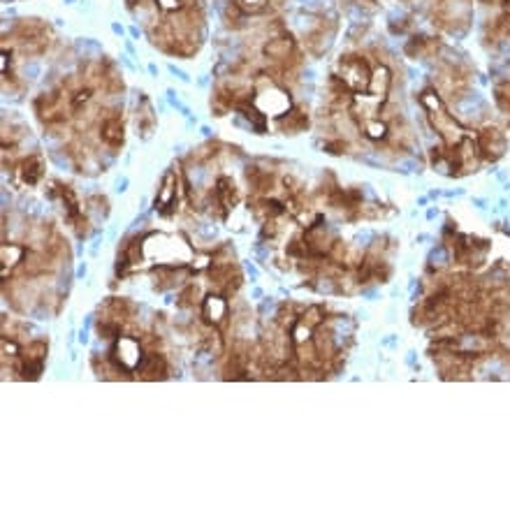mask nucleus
Returning <instances> with one entry per match:
<instances>
[{
    "instance_id": "1",
    "label": "nucleus",
    "mask_w": 510,
    "mask_h": 512,
    "mask_svg": "<svg viewBox=\"0 0 510 512\" xmlns=\"http://www.w3.org/2000/svg\"><path fill=\"white\" fill-rule=\"evenodd\" d=\"M420 102H422V107L427 109L429 121H432V126L436 133H439L441 140L446 142L448 149H455V146L466 137L464 128L455 121L453 114H448V109L443 107V102L439 95H436V91L427 89L420 95Z\"/></svg>"
},
{
    "instance_id": "2",
    "label": "nucleus",
    "mask_w": 510,
    "mask_h": 512,
    "mask_svg": "<svg viewBox=\"0 0 510 512\" xmlns=\"http://www.w3.org/2000/svg\"><path fill=\"white\" fill-rule=\"evenodd\" d=\"M337 72H339V79L341 84L346 86V89H351L355 93H367L369 91V84H371V75L374 72L369 70V63L364 61L362 56H341V61L337 65Z\"/></svg>"
},
{
    "instance_id": "3",
    "label": "nucleus",
    "mask_w": 510,
    "mask_h": 512,
    "mask_svg": "<svg viewBox=\"0 0 510 512\" xmlns=\"http://www.w3.org/2000/svg\"><path fill=\"white\" fill-rule=\"evenodd\" d=\"M19 42L26 54H42L49 45V28L40 19H24L17 28Z\"/></svg>"
},
{
    "instance_id": "4",
    "label": "nucleus",
    "mask_w": 510,
    "mask_h": 512,
    "mask_svg": "<svg viewBox=\"0 0 510 512\" xmlns=\"http://www.w3.org/2000/svg\"><path fill=\"white\" fill-rule=\"evenodd\" d=\"M47 360V341H31L19 355V373L24 380H38Z\"/></svg>"
},
{
    "instance_id": "5",
    "label": "nucleus",
    "mask_w": 510,
    "mask_h": 512,
    "mask_svg": "<svg viewBox=\"0 0 510 512\" xmlns=\"http://www.w3.org/2000/svg\"><path fill=\"white\" fill-rule=\"evenodd\" d=\"M112 360L116 362V367H119L121 371L130 373V371L140 369V364L144 362L140 341L130 339V336H121V339L114 343Z\"/></svg>"
},
{
    "instance_id": "6",
    "label": "nucleus",
    "mask_w": 510,
    "mask_h": 512,
    "mask_svg": "<svg viewBox=\"0 0 510 512\" xmlns=\"http://www.w3.org/2000/svg\"><path fill=\"white\" fill-rule=\"evenodd\" d=\"M35 112L45 123H61L65 121V105L58 93H45L35 100Z\"/></svg>"
},
{
    "instance_id": "7",
    "label": "nucleus",
    "mask_w": 510,
    "mask_h": 512,
    "mask_svg": "<svg viewBox=\"0 0 510 512\" xmlns=\"http://www.w3.org/2000/svg\"><path fill=\"white\" fill-rule=\"evenodd\" d=\"M478 151L480 156H485L487 160H497L504 156L506 151V137L501 135L497 128H485L483 133L478 135Z\"/></svg>"
},
{
    "instance_id": "8",
    "label": "nucleus",
    "mask_w": 510,
    "mask_h": 512,
    "mask_svg": "<svg viewBox=\"0 0 510 512\" xmlns=\"http://www.w3.org/2000/svg\"><path fill=\"white\" fill-rule=\"evenodd\" d=\"M17 177L24 186H38L42 177H45V160L42 156H28L17 165Z\"/></svg>"
},
{
    "instance_id": "9",
    "label": "nucleus",
    "mask_w": 510,
    "mask_h": 512,
    "mask_svg": "<svg viewBox=\"0 0 510 512\" xmlns=\"http://www.w3.org/2000/svg\"><path fill=\"white\" fill-rule=\"evenodd\" d=\"M100 140L105 142L109 149H121L123 142H126V126H123V119L119 114L107 116L100 126Z\"/></svg>"
},
{
    "instance_id": "10",
    "label": "nucleus",
    "mask_w": 510,
    "mask_h": 512,
    "mask_svg": "<svg viewBox=\"0 0 510 512\" xmlns=\"http://www.w3.org/2000/svg\"><path fill=\"white\" fill-rule=\"evenodd\" d=\"M177 204V174L167 172L163 177V184H160L158 197H156V209L160 214H170V209Z\"/></svg>"
},
{
    "instance_id": "11",
    "label": "nucleus",
    "mask_w": 510,
    "mask_h": 512,
    "mask_svg": "<svg viewBox=\"0 0 510 512\" xmlns=\"http://www.w3.org/2000/svg\"><path fill=\"white\" fill-rule=\"evenodd\" d=\"M202 313L211 325L221 327L225 323V318H228V304H225L223 297L211 295L202 302Z\"/></svg>"
},
{
    "instance_id": "12",
    "label": "nucleus",
    "mask_w": 510,
    "mask_h": 512,
    "mask_svg": "<svg viewBox=\"0 0 510 512\" xmlns=\"http://www.w3.org/2000/svg\"><path fill=\"white\" fill-rule=\"evenodd\" d=\"M28 248L19 244H3L0 248V258H3V279H7L14 272V267L26 260Z\"/></svg>"
},
{
    "instance_id": "13",
    "label": "nucleus",
    "mask_w": 510,
    "mask_h": 512,
    "mask_svg": "<svg viewBox=\"0 0 510 512\" xmlns=\"http://www.w3.org/2000/svg\"><path fill=\"white\" fill-rule=\"evenodd\" d=\"M293 51H295L293 38H274L267 42L265 49H262V54H265L267 58H272V61H286Z\"/></svg>"
},
{
    "instance_id": "14",
    "label": "nucleus",
    "mask_w": 510,
    "mask_h": 512,
    "mask_svg": "<svg viewBox=\"0 0 510 512\" xmlns=\"http://www.w3.org/2000/svg\"><path fill=\"white\" fill-rule=\"evenodd\" d=\"M137 371H140L144 378L158 380V378L167 376V364L163 360V355L149 353V355H144V362L140 364V369H137Z\"/></svg>"
},
{
    "instance_id": "15",
    "label": "nucleus",
    "mask_w": 510,
    "mask_h": 512,
    "mask_svg": "<svg viewBox=\"0 0 510 512\" xmlns=\"http://www.w3.org/2000/svg\"><path fill=\"white\" fill-rule=\"evenodd\" d=\"M216 200L221 204L223 211H230L237 204V186L235 181L228 177H221L216 181Z\"/></svg>"
},
{
    "instance_id": "16",
    "label": "nucleus",
    "mask_w": 510,
    "mask_h": 512,
    "mask_svg": "<svg viewBox=\"0 0 510 512\" xmlns=\"http://www.w3.org/2000/svg\"><path fill=\"white\" fill-rule=\"evenodd\" d=\"M364 126V133H367L371 140H383L385 133H388V128H385V123H381L378 119H367L362 121Z\"/></svg>"
},
{
    "instance_id": "17",
    "label": "nucleus",
    "mask_w": 510,
    "mask_h": 512,
    "mask_svg": "<svg viewBox=\"0 0 510 512\" xmlns=\"http://www.w3.org/2000/svg\"><path fill=\"white\" fill-rule=\"evenodd\" d=\"M91 95L93 91L91 89H79L75 95H70V112H82L84 105H89L91 102Z\"/></svg>"
},
{
    "instance_id": "18",
    "label": "nucleus",
    "mask_w": 510,
    "mask_h": 512,
    "mask_svg": "<svg viewBox=\"0 0 510 512\" xmlns=\"http://www.w3.org/2000/svg\"><path fill=\"white\" fill-rule=\"evenodd\" d=\"M302 323H304L306 327L316 329L320 323H323V309H320V306H311V309L304 313Z\"/></svg>"
},
{
    "instance_id": "19",
    "label": "nucleus",
    "mask_w": 510,
    "mask_h": 512,
    "mask_svg": "<svg viewBox=\"0 0 510 512\" xmlns=\"http://www.w3.org/2000/svg\"><path fill=\"white\" fill-rule=\"evenodd\" d=\"M237 7H242L246 12H258L265 7V0H235Z\"/></svg>"
},
{
    "instance_id": "20",
    "label": "nucleus",
    "mask_w": 510,
    "mask_h": 512,
    "mask_svg": "<svg viewBox=\"0 0 510 512\" xmlns=\"http://www.w3.org/2000/svg\"><path fill=\"white\" fill-rule=\"evenodd\" d=\"M137 3H142V0H128V7H133V5H137Z\"/></svg>"
},
{
    "instance_id": "21",
    "label": "nucleus",
    "mask_w": 510,
    "mask_h": 512,
    "mask_svg": "<svg viewBox=\"0 0 510 512\" xmlns=\"http://www.w3.org/2000/svg\"><path fill=\"white\" fill-rule=\"evenodd\" d=\"M364 3H378V0H364Z\"/></svg>"
}]
</instances>
